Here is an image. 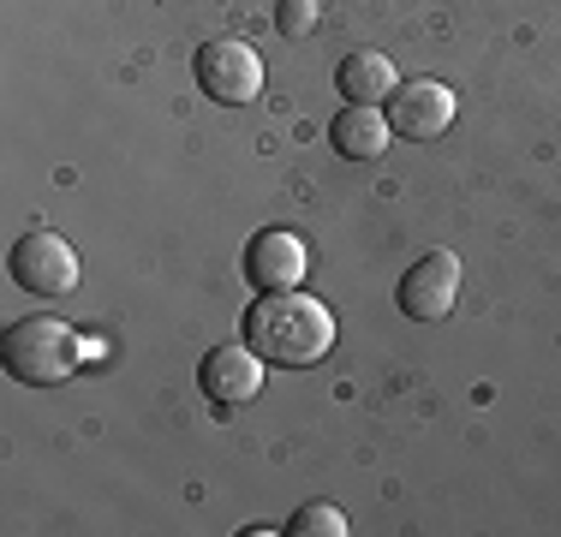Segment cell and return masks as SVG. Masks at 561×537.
Returning a JSON list of instances; mask_svg holds the SVG:
<instances>
[{
	"instance_id": "cell-12",
	"label": "cell",
	"mask_w": 561,
	"mask_h": 537,
	"mask_svg": "<svg viewBox=\"0 0 561 537\" xmlns=\"http://www.w3.org/2000/svg\"><path fill=\"white\" fill-rule=\"evenodd\" d=\"M323 19V0H275V31L280 36H311Z\"/></svg>"
},
{
	"instance_id": "cell-8",
	"label": "cell",
	"mask_w": 561,
	"mask_h": 537,
	"mask_svg": "<svg viewBox=\"0 0 561 537\" xmlns=\"http://www.w3.org/2000/svg\"><path fill=\"white\" fill-rule=\"evenodd\" d=\"M389 126L400 132V138H412V144H431V138H443V132L454 126V114H460V96L443 84V78H412V84H400L394 96H389Z\"/></svg>"
},
{
	"instance_id": "cell-6",
	"label": "cell",
	"mask_w": 561,
	"mask_h": 537,
	"mask_svg": "<svg viewBox=\"0 0 561 537\" xmlns=\"http://www.w3.org/2000/svg\"><path fill=\"white\" fill-rule=\"evenodd\" d=\"M305 275H311V245H305V233H293V227H263V233L245 239V281L257 293L305 287Z\"/></svg>"
},
{
	"instance_id": "cell-11",
	"label": "cell",
	"mask_w": 561,
	"mask_h": 537,
	"mask_svg": "<svg viewBox=\"0 0 561 537\" xmlns=\"http://www.w3.org/2000/svg\"><path fill=\"white\" fill-rule=\"evenodd\" d=\"M280 532H287V537H346L353 526H346V514H341L335 502H305Z\"/></svg>"
},
{
	"instance_id": "cell-3",
	"label": "cell",
	"mask_w": 561,
	"mask_h": 537,
	"mask_svg": "<svg viewBox=\"0 0 561 537\" xmlns=\"http://www.w3.org/2000/svg\"><path fill=\"white\" fill-rule=\"evenodd\" d=\"M7 268H12V281H19L24 293H43V299H66V293L84 281V263H78L72 239L48 233V227H31V233L12 245Z\"/></svg>"
},
{
	"instance_id": "cell-1",
	"label": "cell",
	"mask_w": 561,
	"mask_h": 537,
	"mask_svg": "<svg viewBox=\"0 0 561 537\" xmlns=\"http://www.w3.org/2000/svg\"><path fill=\"white\" fill-rule=\"evenodd\" d=\"M245 341L280 370L323 365V358L335 353V311L305 287L257 293V305L245 311Z\"/></svg>"
},
{
	"instance_id": "cell-2",
	"label": "cell",
	"mask_w": 561,
	"mask_h": 537,
	"mask_svg": "<svg viewBox=\"0 0 561 537\" xmlns=\"http://www.w3.org/2000/svg\"><path fill=\"white\" fill-rule=\"evenodd\" d=\"M0 358H7L12 382L24 388H55L84 370V334L66 317H24L0 334Z\"/></svg>"
},
{
	"instance_id": "cell-9",
	"label": "cell",
	"mask_w": 561,
	"mask_h": 537,
	"mask_svg": "<svg viewBox=\"0 0 561 537\" xmlns=\"http://www.w3.org/2000/svg\"><path fill=\"white\" fill-rule=\"evenodd\" d=\"M329 144H335V156H346V161H377L394 144V126L377 102H346L341 114L329 119Z\"/></svg>"
},
{
	"instance_id": "cell-10",
	"label": "cell",
	"mask_w": 561,
	"mask_h": 537,
	"mask_svg": "<svg viewBox=\"0 0 561 537\" xmlns=\"http://www.w3.org/2000/svg\"><path fill=\"white\" fill-rule=\"evenodd\" d=\"M335 90L346 102H389L394 90H400V72H394V60L389 54H377V48H353L346 60L335 66Z\"/></svg>"
},
{
	"instance_id": "cell-7",
	"label": "cell",
	"mask_w": 561,
	"mask_h": 537,
	"mask_svg": "<svg viewBox=\"0 0 561 537\" xmlns=\"http://www.w3.org/2000/svg\"><path fill=\"white\" fill-rule=\"evenodd\" d=\"M263 376H270V358L251 341H227L209 346L204 365H197V388H204L216 407H245V400L263 395Z\"/></svg>"
},
{
	"instance_id": "cell-4",
	"label": "cell",
	"mask_w": 561,
	"mask_h": 537,
	"mask_svg": "<svg viewBox=\"0 0 561 537\" xmlns=\"http://www.w3.org/2000/svg\"><path fill=\"white\" fill-rule=\"evenodd\" d=\"M197 90L221 107H245L263 96V54L239 36H216L197 48Z\"/></svg>"
},
{
	"instance_id": "cell-5",
	"label": "cell",
	"mask_w": 561,
	"mask_h": 537,
	"mask_svg": "<svg viewBox=\"0 0 561 537\" xmlns=\"http://www.w3.org/2000/svg\"><path fill=\"white\" fill-rule=\"evenodd\" d=\"M460 287H466L460 258H454V251H424V258L400 275L394 299L412 322H443L454 305H460Z\"/></svg>"
}]
</instances>
